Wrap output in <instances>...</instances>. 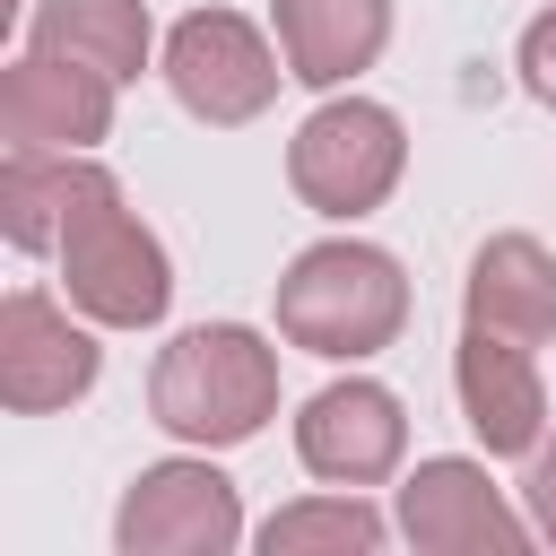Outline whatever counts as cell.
<instances>
[{
    "label": "cell",
    "instance_id": "cell-1",
    "mask_svg": "<svg viewBox=\"0 0 556 556\" xmlns=\"http://www.w3.org/2000/svg\"><path fill=\"white\" fill-rule=\"evenodd\" d=\"M148 408L182 443H208V452L252 443L278 417V348L261 330H243V321H200L156 356Z\"/></svg>",
    "mask_w": 556,
    "mask_h": 556
},
{
    "label": "cell",
    "instance_id": "cell-2",
    "mask_svg": "<svg viewBox=\"0 0 556 556\" xmlns=\"http://www.w3.org/2000/svg\"><path fill=\"white\" fill-rule=\"evenodd\" d=\"M61 278H70V304L104 330H148L165 321L174 304V269H165V243L122 208V182L104 165L78 156V191L61 208Z\"/></svg>",
    "mask_w": 556,
    "mask_h": 556
},
{
    "label": "cell",
    "instance_id": "cell-3",
    "mask_svg": "<svg viewBox=\"0 0 556 556\" xmlns=\"http://www.w3.org/2000/svg\"><path fill=\"white\" fill-rule=\"evenodd\" d=\"M408 321V278L382 243H313L278 278V330L304 356H374Z\"/></svg>",
    "mask_w": 556,
    "mask_h": 556
},
{
    "label": "cell",
    "instance_id": "cell-4",
    "mask_svg": "<svg viewBox=\"0 0 556 556\" xmlns=\"http://www.w3.org/2000/svg\"><path fill=\"white\" fill-rule=\"evenodd\" d=\"M408 165V130L391 104H365V96H330L321 113H304V130L287 139V182L304 208L321 217H365L391 200Z\"/></svg>",
    "mask_w": 556,
    "mask_h": 556
},
{
    "label": "cell",
    "instance_id": "cell-5",
    "mask_svg": "<svg viewBox=\"0 0 556 556\" xmlns=\"http://www.w3.org/2000/svg\"><path fill=\"white\" fill-rule=\"evenodd\" d=\"M278 52L261 43L252 17L235 9H191L174 35H165V87L182 96V113H200L208 130H235L252 113H269L278 96Z\"/></svg>",
    "mask_w": 556,
    "mask_h": 556
},
{
    "label": "cell",
    "instance_id": "cell-6",
    "mask_svg": "<svg viewBox=\"0 0 556 556\" xmlns=\"http://www.w3.org/2000/svg\"><path fill=\"white\" fill-rule=\"evenodd\" d=\"M113 539H122V556H226L243 539L235 478H217L208 460H156L130 478Z\"/></svg>",
    "mask_w": 556,
    "mask_h": 556
},
{
    "label": "cell",
    "instance_id": "cell-7",
    "mask_svg": "<svg viewBox=\"0 0 556 556\" xmlns=\"http://www.w3.org/2000/svg\"><path fill=\"white\" fill-rule=\"evenodd\" d=\"M113 87L122 78H104L96 61L26 52L0 78V130H9V148H35V156H87L113 130Z\"/></svg>",
    "mask_w": 556,
    "mask_h": 556
},
{
    "label": "cell",
    "instance_id": "cell-8",
    "mask_svg": "<svg viewBox=\"0 0 556 556\" xmlns=\"http://www.w3.org/2000/svg\"><path fill=\"white\" fill-rule=\"evenodd\" d=\"M408 452V417H400V391L382 382H330L304 400L295 417V460L321 478V486H382Z\"/></svg>",
    "mask_w": 556,
    "mask_h": 556
},
{
    "label": "cell",
    "instance_id": "cell-9",
    "mask_svg": "<svg viewBox=\"0 0 556 556\" xmlns=\"http://www.w3.org/2000/svg\"><path fill=\"white\" fill-rule=\"evenodd\" d=\"M96 391V339L35 287H17L0 304V400L17 417H43V408H70Z\"/></svg>",
    "mask_w": 556,
    "mask_h": 556
},
{
    "label": "cell",
    "instance_id": "cell-10",
    "mask_svg": "<svg viewBox=\"0 0 556 556\" xmlns=\"http://www.w3.org/2000/svg\"><path fill=\"white\" fill-rule=\"evenodd\" d=\"M452 382H460V417L486 452L521 460L547 443V391H539V348L504 339V330H478L460 321V356H452Z\"/></svg>",
    "mask_w": 556,
    "mask_h": 556
},
{
    "label": "cell",
    "instance_id": "cell-11",
    "mask_svg": "<svg viewBox=\"0 0 556 556\" xmlns=\"http://www.w3.org/2000/svg\"><path fill=\"white\" fill-rule=\"evenodd\" d=\"M400 530H408V547H426V556H478V547H521L530 530H521V513L486 486V469L478 460H417V478L400 486Z\"/></svg>",
    "mask_w": 556,
    "mask_h": 556
},
{
    "label": "cell",
    "instance_id": "cell-12",
    "mask_svg": "<svg viewBox=\"0 0 556 556\" xmlns=\"http://www.w3.org/2000/svg\"><path fill=\"white\" fill-rule=\"evenodd\" d=\"M460 321L504 330L521 348H547L556 339V261H547V243L486 235L478 261H469V287H460Z\"/></svg>",
    "mask_w": 556,
    "mask_h": 556
},
{
    "label": "cell",
    "instance_id": "cell-13",
    "mask_svg": "<svg viewBox=\"0 0 556 556\" xmlns=\"http://www.w3.org/2000/svg\"><path fill=\"white\" fill-rule=\"evenodd\" d=\"M269 17H278L287 78L304 87H339L374 70V52L391 43V0H269Z\"/></svg>",
    "mask_w": 556,
    "mask_h": 556
},
{
    "label": "cell",
    "instance_id": "cell-14",
    "mask_svg": "<svg viewBox=\"0 0 556 556\" xmlns=\"http://www.w3.org/2000/svg\"><path fill=\"white\" fill-rule=\"evenodd\" d=\"M26 35H35L26 52L96 61L104 78H139L148 70V9L139 0H35Z\"/></svg>",
    "mask_w": 556,
    "mask_h": 556
},
{
    "label": "cell",
    "instance_id": "cell-15",
    "mask_svg": "<svg viewBox=\"0 0 556 556\" xmlns=\"http://www.w3.org/2000/svg\"><path fill=\"white\" fill-rule=\"evenodd\" d=\"M70 191H78V156L9 148V165H0V226H9V243H17V252H52Z\"/></svg>",
    "mask_w": 556,
    "mask_h": 556
},
{
    "label": "cell",
    "instance_id": "cell-16",
    "mask_svg": "<svg viewBox=\"0 0 556 556\" xmlns=\"http://www.w3.org/2000/svg\"><path fill=\"white\" fill-rule=\"evenodd\" d=\"M261 547H269V556H304V547H356V556H374V547H382V513H374L356 486H339V495H313V504L269 513V521H261Z\"/></svg>",
    "mask_w": 556,
    "mask_h": 556
},
{
    "label": "cell",
    "instance_id": "cell-17",
    "mask_svg": "<svg viewBox=\"0 0 556 556\" xmlns=\"http://www.w3.org/2000/svg\"><path fill=\"white\" fill-rule=\"evenodd\" d=\"M521 87H530L539 104H556V9H539V17L521 26Z\"/></svg>",
    "mask_w": 556,
    "mask_h": 556
},
{
    "label": "cell",
    "instance_id": "cell-18",
    "mask_svg": "<svg viewBox=\"0 0 556 556\" xmlns=\"http://www.w3.org/2000/svg\"><path fill=\"white\" fill-rule=\"evenodd\" d=\"M530 521H539V539H556V443L530 452Z\"/></svg>",
    "mask_w": 556,
    "mask_h": 556
}]
</instances>
